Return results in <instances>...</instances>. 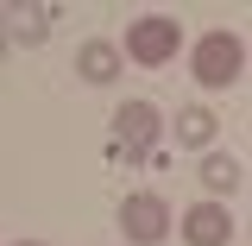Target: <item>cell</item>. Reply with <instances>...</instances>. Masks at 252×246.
<instances>
[{"label": "cell", "mask_w": 252, "mask_h": 246, "mask_svg": "<svg viewBox=\"0 0 252 246\" xmlns=\"http://www.w3.org/2000/svg\"><path fill=\"white\" fill-rule=\"evenodd\" d=\"M120 44H107V38H89V44H82V51H76V76H82V82H89V89H107V82H114V76H120Z\"/></svg>", "instance_id": "cell-7"}, {"label": "cell", "mask_w": 252, "mask_h": 246, "mask_svg": "<svg viewBox=\"0 0 252 246\" xmlns=\"http://www.w3.org/2000/svg\"><path fill=\"white\" fill-rule=\"evenodd\" d=\"M215 133H220V120L202 107V101L177 107V120H170V139H177L183 152H215Z\"/></svg>", "instance_id": "cell-6"}, {"label": "cell", "mask_w": 252, "mask_h": 246, "mask_svg": "<svg viewBox=\"0 0 252 246\" xmlns=\"http://www.w3.org/2000/svg\"><path fill=\"white\" fill-rule=\"evenodd\" d=\"M189 76H195V89H233L240 76H246V38L233 26H215L202 32L195 44H189Z\"/></svg>", "instance_id": "cell-1"}, {"label": "cell", "mask_w": 252, "mask_h": 246, "mask_svg": "<svg viewBox=\"0 0 252 246\" xmlns=\"http://www.w3.org/2000/svg\"><path fill=\"white\" fill-rule=\"evenodd\" d=\"M177 51H183V19H170V13H139L126 26V57L139 70H164V63H177Z\"/></svg>", "instance_id": "cell-2"}, {"label": "cell", "mask_w": 252, "mask_h": 246, "mask_svg": "<svg viewBox=\"0 0 252 246\" xmlns=\"http://www.w3.org/2000/svg\"><path fill=\"white\" fill-rule=\"evenodd\" d=\"M170 227H177V215H170V202H164L158 189H132V196L120 202V234H126V246H164Z\"/></svg>", "instance_id": "cell-4"}, {"label": "cell", "mask_w": 252, "mask_h": 246, "mask_svg": "<svg viewBox=\"0 0 252 246\" xmlns=\"http://www.w3.org/2000/svg\"><path fill=\"white\" fill-rule=\"evenodd\" d=\"M195 177H202V189H208L215 202H227V196L240 189V177H246V171H240V158H233V152H220V145H215V152H202Z\"/></svg>", "instance_id": "cell-8"}, {"label": "cell", "mask_w": 252, "mask_h": 246, "mask_svg": "<svg viewBox=\"0 0 252 246\" xmlns=\"http://www.w3.org/2000/svg\"><path fill=\"white\" fill-rule=\"evenodd\" d=\"M177 234H183V246H227V240H233V215H227V202L202 196V202H189V209H183Z\"/></svg>", "instance_id": "cell-5"}, {"label": "cell", "mask_w": 252, "mask_h": 246, "mask_svg": "<svg viewBox=\"0 0 252 246\" xmlns=\"http://www.w3.org/2000/svg\"><path fill=\"white\" fill-rule=\"evenodd\" d=\"M19 246H44V240H19Z\"/></svg>", "instance_id": "cell-10"}, {"label": "cell", "mask_w": 252, "mask_h": 246, "mask_svg": "<svg viewBox=\"0 0 252 246\" xmlns=\"http://www.w3.org/2000/svg\"><path fill=\"white\" fill-rule=\"evenodd\" d=\"M44 32H51V26H44L38 6H6V38H13V44L32 51V44H44Z\"/></svg>", "instance_id": "cell-9"}, {"label": "cell", "mask_w": 252, "mask_h": 246, "mask_svg": "<svg viewBox=\"0 0 252 246\" xmlns=\"http://www.w3.org/2000/svg\"><path fill=\"white\" fill-rule=\"evenodd\" d=\"M164 133H170V120L158 114L152 101H120V107H114V139H120L126 164H145V158L158 152Z\"/></svg>", "instance_id": "cell-3"}]
</instances>
